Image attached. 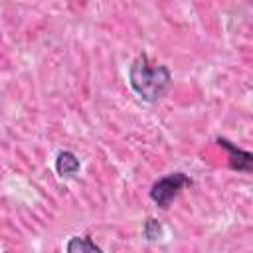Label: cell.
Returning a JSON list of instances; mask_svg holds the SVG:
<instances>
[{"label": "cell", "instance_id": "6da1fadb", "mask_svg": "<svg viewBox=\"0 0 253 253\" xmlns=\"http://www.w3.org/2000/svg\"><path fill=\"white\" fill-rule=\"evenodd\" d=\"M128 83L142 101L158 103L172 87V73L166 65L154 63L146 53H140L128 67Z\"/></svg>", "mask_w": 253, "mask_h": 253}, {"label": "cell", "instance_id": "7a4b0ae2", "mask_svg": "<svg viewBox=\"0 0 253 253\" xmlns=\"http://www.w3.org/2000/svg\"><path fill=\"white\" fill-rule=\"evenodd\" d=\"M192 186V178L184 172H170L162 178H158L152 186H150V200L160 208V210H168L170 204L174 202V198L186 188Z\"/></svg>", "mask_w": 253, "mask_h": 253}, {"label": "cell", "instance_id": "3957f363", "mask_svg": "<svg viewBox=\"0 0 253 253\" xmlns=\"http://www.w3.org/2000/svg\"><path fill=\"white\" fill-rule=\"evenodd\" d=\"M215 140H217V144L221 148L227 150V154H229V168L231 170H235V172H251L253 170V154L249 150L237 148L231 140H227L223 136H217Z\"/></svg>", "mask_w": 253, "mask_h": 253}, {"label": "cell", "instance_id": "277c9868", "mask_svg": "<svg viewBox=\"0 0 253 253\" xmlns=\"http://www.w3.org/2000/svg\"><path fill=\"white\" fill-rule=\"evenodd\" d=\"M81 170V160L71 150H59L55 156V172L61 178H73Z\"/></svg>", "mask_w": 253, "mask_h": 253}, {"label": "cell", "instance_id": "5b68a950", "mask_svg": "<svg viewBox=\"0 0 253 253\" xmlns=\"http://www.w3.org/2000/svg\"><path fill=\"white\" fill-rule=\"evenodd\" d=\"M65 253H105V251L91 237L73 235V237H69V241L65 245Z\"/></svg>", "mask_w": 253, "mask_h": 253}, {"label": "cell", "instance_id": "8992f818", "mask_svg": "<svg viewBox=\"0 0 253 253\" xmlns=\"http://www.w3.org/2000/svg\"><path fill=\"white\" fill-rule=\"evenodd\" d=\"M142 235L146 241H158L162 237V223L156 217H146L142 223Z\"/></svg>", "mask_w": 253, "mask_h": 253}]
</instances>
